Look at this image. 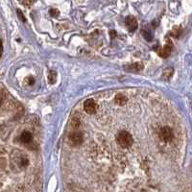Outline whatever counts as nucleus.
I'll return each instance as SVG.
<instances>
[{"label":"nucleus","instance_id":"nucleus-1","mask_svg":"<svg viewBox=\"0 0 192 192\" xmlns=\"http://www.w3.org/2000/svg\"><path fill=\"white\" fill-rule=\"evenodd\" d=\"M116 140L118 142V144L122 147H124V148H128V147L132 146L134 142L132 134L128 132H126V131H121V132L118 133L116 137Z\"/></svg>","mask_w":192,"mask_h":192},{"label":"nucleus","instance_id":"nucleus-2","mask_svg":"<svg viewBox=\"0 0 192 192\" xmlns=\"http://www.w3.org/2000/svg\"><path fill=\"white\" fill-rule=\"evenodd\" d=\"M68 140H69V143L72 146H79L83 143L84 136L81 132H72L71 134H69Z\"/></svg>","mask_w":192,"mask_h":192},{"label":"nucleus","instance_id":"nucleus-3","mask_svg":"<svg viewBox=\"0 0 192 192\" xmlns=\"http://www.w3.org/2000/svg\"><path fill=\"white\" fill-rule=\"evenodd\" d=\"M158 136L161 140L164 142H170L173 139L174 137V134L172 129H170L169 127H163L160 130V133H158Z\"/></svg>","mask_w":192,"mask_h":192},{"label":"nucleus","instance_id":"nucleus-4","mask_svg":"<svg viewBox=\"0 0 192 192\" xmlns=\"http://www.w3.org/2000/svg\"><path fill=\"white\" fill-rule=\"evenodd\" d=\"M84 109L87 113L93 114L97 111V104L93 99H88L84 104Z\"/></svg>","mask_w":192,"mask_h":192},{"label":"nucleus","instance_id":"nucleus-5","mask_svg":"<svg viewBox=\"0 0 192 192\" xmlns=\"http://www.w3.org/2000/svg\"><path fill=\"white\" fill-rule=\"evenodd\" d=\"M125 24H126V26H127L128 30L131 33L136 31L137 29V26H138L136 18H134V16H132V15H129L125 18Z\"/></svg>","mask_w":192,"mask_h":192},{"label":"nucleus","instance_id":"nucleus-6","mask_svg":"<svg viewBox=\"0 0 192 192\" xmlns=\"http://www.w3.org/2000/svg\"><path fill=\"white\" fill-rule=\"evenodd\" d=\"M171 51H172V42L168 40L165 45L161 47V50L158 51V54H160V56L162 57V58H167V57L170 55Z\"/></svg>","mask_w":192,"mask_h":192},{"label":"nucleus","instance_id":"nucleus-7","mask_svg":"<svg viewBox=\"0 0 192 192\" xmlns=\"http://www.w3.org/2000/svg\"><path fill=\"white\" fill-rule=\"evenodd\" d=\"M125 68L128 71H140L143 69V64H142V63H134L130 65H126Z\"/></svg>","mask_w":192,"mask_h":192},{"label":"nucleus","instance_id":"nucleus-8","mask_svg":"<svg viewBox=\"0 0 192 192\" xmlns=\"http://www.w3.org/2000/svg\"><path fill=\"white\" fill-rule=\"evenodd\" d=\"M114 101H115V103L117 105H119V106H124L127 104V102H128V98L126 97L124 94H121V93H119V94H117L115 96V98H114Z\"/></svg>","mask_w":192,"mask_h":192},{"label":"nucleus","instance_id":"nucleus-9","mask_svg":"<svg viewBox=\"0 0 192 192\" xmlns=\"http://www.w3.org/2000/svg\"><path fill=\"white\" fill-rule=\"evenodd\" d=\"M20 140L23 143H29L32 140V134L30 132H27V131H24V132L20 134Z\"/></svg>","mask_w":192,"mask_h":192},{"label":"nucleus","instance_id":"nucleus-10","mask_svg":"<svg viewBox=\"0 0 192 192\" xmlns=\"http://www.w3.org/2000/svg\"><path fill=\"white\" fill-rule=\"evenodd\" d=\"M141 33H142V36L144 37V39L148 40V42H151L153 39V34L149 29H142Z\"/></svg>","mask_w":192,"mask_h":192},{"label":"nucleus","instance_id":"nucleus-11","mask_svg":"<svg viewBox=\"0 0 192 192\" xmlns=\"http://www.w3.org/2000/svg\"><path fill=\"white\" fill-rule=\"evenodd\" d=\"M56 72L55 71H49V74H48V82H49V84H55V82H56Z\"/></svg>","mask_w":192,"mask_h":192},{"label":"nucleus","instance_id":"nucleus-12","mask_svg":"<svg viewBox=\"0 0 192 192\" xmlns=\"http://www.w3.org/2000/svg\"><path fill=\"white\" fill-rule=\"evenodd\" d=\"M71 126H72V128H74V129L79 128V126H80V120L78 119V118H76V117L73 118L72 121H71Z\"/></svg>","mask_w":192,"mask_h":192},{"label":"nucleus","instance_id":"nucleus-13","mask_svg":"<svg viewBox=\"0 0 192 192\" xmlns=\"http://www.w3.org/2000/svg\"><path fill=\"white\" fill-rule=\"evenodd\" d=\"M49 14H50L52 18H58V16L60 15V11L58 9H50Z\"/></svg>","mask_w":192,"mask_h":192},{"label":"nucleus","instance_id":"nucleus-14","mask_svg":"<svg viewBox=\"0 0 192 192\" xmlns=\"http://www.w3.org/2000/svg\"><path fill=\"white\" fill-rule=\"evenodd\" d=\"M19 1L22 5L26 6V7H30L32 4L35 2V0H19Z\"/></svg>","mask_w":192,"mask_h":192},{"label":"nucleus","instance_id":"nucleus-15","mask_svg":"<svg viewBox=\"0 0 192 192\" xmlns=\"http://www.w3.org/2000/svg\"><path fill=\"white\" fill-rule=\"evenodd\" d=\"M16 13H18V18L21 20L22 22H26V18H25V16H24V15L22 14V12L20 11V10H18L16 11Z\"/></svg>","mask_w":192,"mask_h":192},{"label":"nucleus","instance_id":"nucleus-16","mask_svg":"<svg viewBox=\"0 0 192 192\" xmlns=\"http://www.w3.org/2000/svg\"><path fill=\"white\" fill-rule=\"evenodd\" d=\"M27 80H28V85H32L33 84L35 83V80L33 79V77H28Z\"/></svg>","mask_w":192,"mask_h":192},{"label":"nucleus","instance_id":"nucleus-17","mask_svg":"<svg viewBox=\"0 0 192 192\" xmlns=\"http://www.w3.org/2000/svg\"><path fill=\"white\" fill-rule=\"evenodd\" d=\"M2 51H3V47H2V42L1 39H0V57L2 55Z\"/></svg>","mask_w":192,"mask_h":192},{"label":"nucleus","instance_id":"nucleus-18","mask_svg":"<svg viewBox=\"0 0 192 192\" xmlns=\"http://www.w3.org/2000/svg\"><path fill=\"white\" fill-rule=\"evenodd\" d=\"M0 106H1V100H0Z\"/></svg>","mask_w":192,"mask_h":192}]
</instances>
